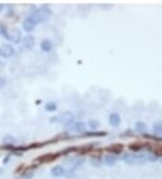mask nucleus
<instances>
[{
    "instance_id": "obj_1",
    "label": "nucleus",
    "mask_w": 162,
    "mask_h": 179,
    "mask_svg": "<svg viewBox=\"0 0 162 179\" xmlns=\"http://www.w3.org/2000/svg\"><path fill=\"white\" fill-rule=\"evenodd\" d=\"M122 159L130 165H138L144 164L147 161H156L157 157L152 155H145V154H125L123 156Z\"/></svg>"
},
{
    "instance_id": "obj_2",
    "label": "nucleus",
    "mask_w": 162,
    "mask_h": 179,
    "mask_svg": "<svg viewBox=\"0 0 162 179\" xmlns=\"http://www.w3.org/2000/svg\"><path fill=\"white\" fill-rule=\"evenodd\" d=\"M52 11L51 8L46 7V6H43V7H40V8H36L34 9L31 15L34 17V19L35 20V22L37 24L39 23H44L46 22L47 20L50 18V16L51 15Z\"/></svg>"
},
{
    "instance_id": "obj_3",
    "label": "nucleus",
    "mask_w": 162,
    "mask_h": 179,
    "mask_svg": "<svg viewBox=\"0 0 162 179\" xmlns=\"http://www.w3.org/2000/svg\"><path fill=\"white\" fill-rule=\"evenodd\" d=\"M66 129L69 131L83 132L86 130V123L83 121H77V122H71L70 124L66 125Z\"/></svg>"
},
{
    "instance_id": "obj_4",
    "label": "nucleus",
    "mask_w": 162,
    "mask_h": 179,
    "mask_svg": "<svg viewBox=\"0 0 162 179\" xmlns=\"http://www.w3.org/2000/svg\"><path fill=\"white\" fill-rule=\"evenodd\" d=\"M37 23L35 22V20L34 19V17L29 15L28 16H26L24 18V20L23 21V28L24 31L26 32H32L35 28Z\"/></svg>"
},
{
    "instance_id": "obj_5",
    "label": "nucleus",
    "mask_w": 162,
    "mask_h": 179,
    "mask_svg": "<svg viewBox=\"0 0 162 179\" xmlns=\"http://www.w3.org/2000/svg\"><path fill=\"white\" fill-rule=\"evenodd\" d=\"M74 119V115L73 113H71L70 111H65L63 113H61L59 116H58V118L56 119V120H58L59 122L63 123V124H70L71 122H73Z\"/></svg>"
},
{
    "instance_id": "obj_6",
    "label": "nucleus",
    "mask_w": 162,
    "mask_h": 179,
    "mask_svg": "<svg viewBox=\"0 0 162 179\" xmlns=\"http://www.w3.org/2000/svg\"><path fill=\"white\" fill-rule=\"evenodd\" d=\"M51 174L54 177H60L67 174L66 169L61 166H55L51 169Z\"/></svg>"
},
{
    "instance_id": "obj_7",
    "label": "nucleus",
    "mask_w": 162,
    "mask_h": 179,
    "mask_svg": "<svg viewBox=\"0 0 162 179\" xmlns=\"http://www.w3.org/2000/svg\"><path fill=\"white\" fill-rule=\"evenodd\" d=\"M14 53V49L10 45H4L1 48V56L4 58H8Z\"/></svg>"
},
{
    "instance_id": "obj_8",
    "label": "nucleus",
    "mask_w": 162,
    "mask_h": 179,
    "mask_svg": "<svg viewBox=\"0 0 162 179\" xmlns=\"http://www.w3.org/2000/svg\"><path fill=\"white\" fill-rule=\"evenodd\" d=\"M109 123L113 126V127H118L119 124L121 123V117L118 113L114 112L112 114H110L109 116Z\"/></svg>"
},
{
    "instance_id": "obj_9",
    "label": "nucleus",
    "mask_w": 162,
    "mask_h": 179,
    "mask_svg": "<svg viewBox=\"0 0 162 179\" xmlns=\"http://www.w3.org/2000/svg\"><path fill=\"white\" fill-rule=\"evenodd\" d=\"M23 45L26 49H31L34 45V40L32 36H26L23 37Z\"/></svg>"
},
{
    "instance_id": "obj_10",
    "label": "nucleus",
    "mask_w": 162,
    "mask_h": 179,
    "mask_svg": "<svg viewBox=\"0 0 162 179\" xmlns=\"http://www.w3.org/2000/svg\"><path fill=\"white\" fill-rule=\"evenodd\" d=\"M117 161V158L115 155L113 154H107V155L104 156V162L105 165L107 166H114Z\"/></svg>"
},
{
    "instance_id": "obj_11",
    "label": "nucleus",
    "mask_w": 162,
    "mask_h": 179,
    "mask_svg": "<svg viewBox=\"0 0 162 179\" xmlns=\"http://www.w3.org/2000/svg\"><path fill=\"white\" fill-rule=\"evenodd\" d=\"M41 49H42L43 52H45V53L51 52V49H52V44H51V42L50 40H48V39L43 40V41L41 43Z\"/></svg>"
},
{
    "instance_id": "obj_12",
    "label": "nucleus",
    "mask_w": 162,
    "mask_h": 179,
    "mask_svg": "<svg viewBox=\"0 0 162 179\" xmlns=\"http://www.w3.org/2000/svg\"><path fill=\"white\" fill-rule=\"evenodd\" d=\"M21 36H22V34H21L20 30L15 28V29L13 30V35L11 36V41L14 42V43H15V44H17V43L20 42Z\"/></svg>"
},
{
    "instance_id": "obj_13",
    "label": "nucleus",
    "mask_w": 162,
    "mask_h": 179,
    "mask_svg": "<svg viewBox=\"0 0 162 179\" xmlns=\"http://www.w3.org/2000/svg\"><path fill=\"white\" fill-rule=\"evenodd\" d=\"M134 128H135V130L137 132H145L147 130V129H148L147 125L144 122H142V121H137L135 123Z\"/></svg>"
},
{
    "instance_id": "obj_14",
    "label": "nucleus",
    "mask_w": 162,
    "mask_h": 179,
    "mask_svg": "<svg viewBox=\"0 0 162 179\" xmlns=\"http://www.w3.org/2000/svg\"><path fill=\"white\" fill-rule=\"evenodd\" d=\"M153 130L156 134H162V121H158L153 125Z\"/></svg>"
},
{
    "instance_id": "obj_15",
    "label": "nucleus",
    "mask_w": 162,
    "mask_h": 179,
    "mask_svg": "<svg viewBox=\"0 0 162 179\" xmlns=\"http://www.w3.org/2000/svg\"><path fill=\"white\" fill-rule=\"evenodd\" d=\"M0 33H1L2 36H4V38L7 39L8 41H11V37H10V35L7 33L6 28H5L4 26H0Z\"/></svg>"
},
{
    "instance_id": "obj_16",
    "label": "nucleus",
    "mask_w": 162,
    "mask_h": 179,
    "mask_svg": "<svg viewBox=\"0 0 162 179\" xmlns=\"http://www.w3.org/2000/svg\"><path fill=\"white\" fill-rule=\"evenodd\" d=\"M45 109L48 111H54L57 109V105L53 101H51V102H48L45 105Z\"/></svg>"
},
{
    "instance_id": "obj_17",
    "label": "nucleus",
    "mask_w": 162,
    "mask_h": 179,
    "mask_svg": "<svg viewBox=\"0 0 162 179\" xmlns=\"http://www.w3.org/2000/svg\"><path fill=\"white\" fill-rule=\"evenodd\" d=\"M88 126L90 127V129H92V130H95V129H97V128H98V126H99V122H98L97 120H95V119H90V120L88 121Z\"/></svg>"
},
{
    "instance_id": "obj_18",
    "label": "nucleus",
    "mask_w": 162,
    "mask_h": 179,
    "mask_svg": "<svg viewBox=\"0 0 162 179\" xmlns=\"http://www.w3.org/2000/svg\"><path fill=\"white\" fill-rule=\"evenodd\" d=\"M4 142H6V143H14L15 142V139H14V138H13L11 136H7V137H6L5 138V139H4Z\"/></svg>"
},
{
    "instance_id": "obj_19",
    "label": "nucleus",
    "mask_w": 162,
    "mask_h": 179,
    "mask_svg": "<svg viewBox=\"0 0 162 179\" xmlns=\"http://www.w3.org/2000/svg\"><path fill=\"white\" fill-rule=\"evenodd\" d=\"M6 85V79L0 76V88H3Z\"/></svg>"
},
{
    "instance_id": "obj_20",
    "label": "nucleus",
    "mask_w": 162,
    "mask_h": 179,
    "mask_svg": "<svg viewBox=\"0 0 162 179\" xmlns=\"http://www.w3.org/2000/svg\"><path fill=\"white\" fill-rule=\"evenodd\" d=\"M2 174H3V170H2V169L0 168V176H1Z\"/></svg>"
},
{
    "instance_id": "obj_21",
    "label": "nucleus",
    "mask_w": 162,
    "mask_h": 179,
    "mask_svg": "<svg viewBox=\"0 0 162 179\" xmlns=\"http://www.w3.org/2000/svg\"><path fill=\"white\" fill-rule=\"evenodd\" d=\"M0 56H1V48H0Z\"/></svg>"
}]
</instances>
